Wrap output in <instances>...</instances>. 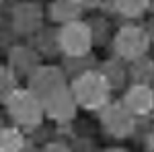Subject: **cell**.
Segmentation results:
<instances>
[{"label":"cell","instance_id":"obj_1","mask_svg":"<svg viewBox=\"0 0 154 152\" xmlns=\"http://www.w3.org/2000/svg\"><path fill=\"white\" fill-rule=\"evenodd\" d=\"M76 97L80 99V103L86 107H97L105 101L107 95V84L99 74H86L74 84Z\"/></svg>","mask_w":154,"mask_h":152},{"label":"cell","instance_id":"obj_2","mask_svg":"<svg viewBox=\"0 0 154 152\" xmlns=\"http://www.w3.org/2000/svg\"><path fill=\"white\" fill-rule=\"evenodd\" d=\"M11 111L23 123H33L39 119V105L35 97L29 93H17L11 99Z\"/></svg>","mask_w":154,"mask_h":152},{"label":"cell","instance_id":"obj_3","mask_svg":"<svg viewBox=\"0 0 154 152\" xmlns=\"http://www.w3.org/2000/svg\"><path fill=\"white\" fill-rule=\"evenodd\" d=\"M88 41H91V35H88V29L84 25L72 23L62 33V43L68 54H84L88 47Z\"/></svg>","mask_w":154,"mask_h":152},{"label":"cell","instance_id":"obj_4","mask_svg":"<svg viewBox=\"0 0 154 152\" xmlns=\"http://www.w3.org/2000/svg\"><path fill=\"white\" fill-rule=\"evenodd\" d=\"M117 47L119 51L128 58H134L138 54H142L146 47V35L140 29H123L117 37Z\"/></svg>","mask_w":154,"mask_h":152},{"label":"cell","instance_id":"obj_5","mask_svg":"<svg viewBox=\"0 0 154 152\" xmlns=\"http://www.w3.org/2000/svg\"><path fill=\"white\" fill-rule=\"evenodd\" d=\"M60 74L56 70H43V72H39V76H37V80H35V88H37V93L39 95H45V97H51L54 93H58L60 88Z\"/></svg>","mask_w":154,"mask_h":152},{"label":"cell","instance_id":"obj_6","mask_svg":"<svg viewBox=\"0 0 154 152\" xmlns=\"http://www.w3.org/2000/svg\"><path fill=\"white\" fill-rule=\"evenodd\" d=\"M128 105L131 107V111H148L152 107V93L144 86H138L128 95Z\"/></svg>","mask_w":154,"mask_h":152},{"label":"cell","instance_id":"obj_7","mask_svg":"<svg viewBox=\"0 0 154 152\" xmlns=\"http://www.w3.org/2000/svg\"><path fill=\"white\" fill-rule=\"evenodd\" d=\"M49 111L56 117H70L72 115V103L70 97L60 88L58 93H54L49 97Z\"/></svg>","mask_w":154,"mask_h":152},{"label":"cell","instance_id":"obj_8","mask_svg":"<svg viewBox=\"0 0 154 152\" xmlns=\"http://www.w3.org/2000/svg\"><path fill=\"white\" fill-rule=\"evenodd\" d=\"M107 123H109V128L113 129L115 134H125V132L131 128L130 115L123 113V111H119V109L109 111V115H107Z\"/></svg>","mask_w":154,"mask_h":152},{"label":"cell","instance_id":"obj_9","mask_svg":"<svg viewBox=\"0 0 154 152\" xmlns=\"http://www.w3.org/2000/svg\"><path fill=\"white\" fill-rule=\"evenodd\" d=\"M21 148V136L14 129H6L0 136V150L2 152H17Z\"/></svg>","mask_w":154,"mask_h":152},{"label":"cell","instance_id":"obj_10","mask_svg":"<svg viewBox=\"0 0 154 152\" xmlns=\"http://www.w3.org/2000/svg\"><path fill=\"white\" fill-rule=\"evenodd\" d=\"M144 4H146V0H117V6L121 8L123 12H138L144 8Z\"/></svg>","mask_w":154,"mask_h":152},{"label":"cell","instance_id":"obj_11","mask_svg":"<svg viewBox=\"0 0 154 152\" xmlns=\"http://www.w3.org/2000/svg\"><path fill=\"white\" fill-rule=\"evenodd\" d=\"M11 91H12V78H11V74L0 70V99H2V97H6Z\"/></svg>","mask_w":154,"mask_h":152},{"label":"cell","instance_id":"obj_12","mask_svg":"<svg viewBox=\"0 0 154 152\" xmlns=\"http://www.w3.org/2000/svg\"><path fill=\"white\" fill-rule=\"evenodd\" d=\"M60 6H62V4H58V6H56V17H58V19L62 17V12H60ZM64 11H66L68 14H70V12H74L76 8H74V6H68V4H64Z\"/></svg>","mask_w":154,"mask_h":152}]
</instances>
